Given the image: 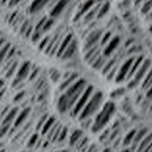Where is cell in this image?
I'll list each match as a JSON object with an SVG mask.
<instances>
[{"instance_id": "7a4b0ae2", "label": "cell", "mask_w": 152, "mask_h": 152, "mask_svg": "<svg viewBox=\"0 0 152 152\" xmlns=\"http://www.w3.org/2000/svg\"><path fill=\"white\" fill-rule=\"evenodd\" d=\"M103 101V94L101 91H94V93L91 95L90 100L88 101V103L85 104V107L83 108V110L81 111V114L78 115V121H82L84 119L88 118H92L94 117V115L100 110Z\"/></svg>"}, {"instance_id": "44dd1931", "label": "cell", "mask_w": 152, "mask_h": 152, "mask_svg": "<svg viewBox=\"0 0 152 152\" xmlns=\"http://www.w3.org/2000/svg\"><path fill=\"white\" fill-rule=\"evenodd\" d=\"M84 136V132L82 129H74L69 135V144L72 146H75L76 143Z\"/></svg>"}, {"instance_id": "3957f363", "label": "cell", "mask_w": 152, "mask_h": 152, "mask_svg": "<svg viewBox=\"0 0 152 152\" xmlns=\"http://www.w3.org/2000/svg\"><path fill=\"white\" fill-rule=\"evenodd\" d=\"M88 86V83L83 78H78L76 82H74L70 85L68 89L64 92V94L67 99V104H68V113L72 110V108L74 107L76 101L78 100V98L81 96L83 91Z\"/></svg>"}, {"instance_id": "52a82bcc", "label": "cell", "mask_w": 152, "mask_h": 152, "mask_svg": "<svg viewBox=\"0 0 152 152\" xmlns=\"http://www.w3.org/2000/svg\"><path fill=\"white\" fill-rule=\"evenodd\" d=\"M102 34H103V33H102L101 30H94V31L91 32L89 35L86 37V39H85L84 47H83L84 52H85L86 50H89L90 48H92V47H95V45H99V43H100V40H101Z\"/></svg>"}, {"instance_id": "484cf974", "label": "cell", "mask_w": 152, "mask_h": 152, "mask_svg": "<svg viewBox=\"0 0 152 152\" xmlns=\"http://www.w3.org/2000/svg\"><path fill=\"white\" fill-rule=\"evenodd\" d=\"M75 50H76V43L75 41H74V39H73V41L69 43V45L67 47V49L64 51V53L61 55V59H68L70 58L74 53H75Z\"/></svg>"}, {"instance_id": "30bf717a", "label": "cell", "mask_w": 152, "mask_h": 152, "mask_svg": "<svg viewBox=\"0 0 152 152\" xmlns=\"http://www.w3.org/2000/svg\"><path fill=\"white\" fill-rule=\"evenodd\" d=\"M119 42H121V38H119V37H114V38H111V40H110V41L108 42V45H106V48L103 49L102 56L109 57V56L117 49V47H118V45H119Z\"/></svg>"}, {"instance_id": "8fae6325", "label": "cell", "mask_w": 152, "mask_h": 152, "mask_svg": "<svg viewBox=\"0 0 152 152\" xmlns=\"http://www.w3.org/2000/svg\"><path fill=\"white\" fill-rule=\"evenodd\" d=\"M30 72H31V64L28 61L23 63L17 70V73H16V80L18 82H22L23 80H25L26 77L30 75Z\"/></svg>"}, {"instance_id": "d6a6232c", "label": "cell", "mask_w": 152, "mask_h": 152, "mask_svg": "<svg viewBox=\"0 0 152 152\" xmlns=\"http://www.w3.org/2000/svg\"><path fill=\"white\" fill-rule=\"evenodd\" d=\"M9 48H10V45L6 43V45H5L2 48H1V49H0V61H2V60L5 59L7 52H8V50H9Z\"/></svg>"}, {"instance_id": "8992f818", "label": "cell", "mask_w": 152, "mask_h": 152, "mask_svg": "<svg viewBox=\"0 0 152 152\" xmlns=\"http://www.w3.org/2000/svg\"><path fill=\"white\" fill-rule=\"evenodd\" d=\"M134 59H135V57L127 58L126 60L118 67L117 74L115 76V82L121 83L126 80L127 76H128V73H129V69H131V67H132V65H133Z\"/></svg>"}, {"instance_id": "bcb514c9", "label": "cell", "mask_w": 152, "mask_h": 152, "mask_svg": "<svg viewBox=\"0 0 152 152\" xmlns=\"http://www.w3.org/2000/svg\"><path fill=\"white\" fill-rule=\"evenodd\" d=\"M22 0H10V6H15V5H17V4H19Z\"/></svg>"}, {"instance_id": "ee69618b", "label": "cell", "mask_w": 152, "mask_h": 152, "mask_svg": "<svg viewBox=\"0 0 152 152\" xmlns=\"http://www.w3.org/2000/svg\"><path fill=\"white\" fill-rule=\"evenodd\" d=\"M145 91H146V92H145L146 99H152V84L145 90Z\"/></svg>"}, {"instance_id": "603a6c76", "label": "cell", "mask_w": 152, "mask_h": 152, "mask_svg": "<svg viewBox=\"0 0 152 152\" xmlns=\"http://www.w3.org/2000/svg\"><path fill=\"white\" fill-rule=\"evenodd\" d=\"M49 1L50 0H33L31 6H30V12L31 13H37L40 9H42Z\"/></svg>"}, {"instance_id": "816d5d0a", "label": "cell", "mask_w": 152, "mask_h": 152, "mask_svg": "<svg viewBox=\"0 0 152 152\" xmlns=\"http://www.w3.org/2000/svg\"><path fill=\"white\" fill-rule=\"evenodd\" d=\"M57 152H68L67 150H60V151H57Z\"/></svg>"}, {"instance_id": "7dc6e473", "label": "cell", "mask_w": 152, "mask_h": 152, "mask_svg": "<svg viewBox=\"0 0 152 152\" xmlns=\"http://www.w3.org/2000/svg\"><path fill=\"white\" fill-rule=\"evenodd\" d=\"M119 152H133V151H132V149H131V148H125V149L121 150Z\"/></svg>"}, {"instance_id": "7bdbcfd3", "label": "cell", "mask_w": 152, "mask_h": 152, "mask_svg": "<svg viewBox=\"0 0 152 152\" xmlns=\"http://www.w3.org/2000/svg\"><path fill=\"white\" fill-rule=\"evenodd\" d=\"M86 152H99V149H98V145L96 144H90Z\"/></svg>"}, {"instance_id": "9a60e30c", "label": "cell", "mask_w": 152, "mask_h": 152, "mask_svg": "<svg viewBox=\"0 0 152 152\" xmlns=\"http://www.w3.org/2000/svg\"><path fill=\"white\" fill-rule=\"evenodd\" d=\"M73 41V35H72V33H68V34H66L65 35V38L61 40V42L59 43L58 45V49L56 51V55H57L58 57H61V55L64 53V51L67 49V47L69 45V43Z\"/></svg>"}, {"instance_id": "6da1fadb", "label": "cell", "mask_w": 152, "mask_h": 152, "mask_svg": "<svg viewBox=\"0 0 152 152\" xmlns=\"http://www.w3.org/2000/svg\"><path fill=\"white\" fill-rule=\"evenodd\" d=\"M116 114V106L113 101H107L93 117V124L91 126L92 133H100L109 125L110 121Z\"/></svg>"}, {"instance_id": "ab89813d", "label": "cell", "mask_w": 152, "mask_h": 152, "mask_svg": "<svg viewBox=\"0 0 152 152\" xmlns=\"http://www.w3.org/2000/svg\"><path fill=\"white\" fill-rule=\"evenodd\" d=\"M38 134H33L31 136V139L28 140V146H33L35 143H37V141H38Z\"/></svg>"}, {"instance_id": "74e56055", "label": "cell", "mask_w": 152, "mask_h": 152, "mask_svg": "<svg viewBox=\"0 0 152 152\" xmlns=\"http://www.w3.org/2000/svg\"><path fill=\"white\" fill-rule=\"evenodd\" d=\"M52 25H53V20H52V19H47V20H45V25H43V28H42L43 33L47 32L48 30H50Z\"/></svg>"}, {"instance_id": "d4e9b609", "label": "cell", "mask_w": 152, "mask_h": 152, "mask_svg": "<svg viewBox=\"0 0 152 152\" xmlns=\"http://www.w3.org/2000/svg\"><path fill=\"white\" fill-rule=\"evenodd\" d=\"M136 131H137V129L133 128V129H131L129 132H127V134L125 135L124 140H123V146H125V148H129V146H131V144L133 143L134 137H135Z\"/></svg>"}, {"instance_id": "9c48e42d", "label": "cell", "mask_w": 152, "mask_h": 152, "mask_svg": "<svg viewBox=\"0 0 152 152\" xmlns=\"http://www.w3.org/2000/svg\"><path fill=\"white\" fill-rule=\"evenodd\" d=\"M100 55H101V50H100V45H95V47L90 48L89 50H86L84 52V60L89 65H91Z\"/></svg>"}, {"instance_id": "b9f144b4", "label": "cell", "mask_w": 152, "mask_h": 152, "mask_svg": "<svg viewBox=\"0 0 152 152\" xmlns=\"http://www.w3.org/2000/svg\"><path fill=\"white\" fill-rule=\"evenodd\" d=\"M151 7H152V0L146 1L145 4H144V6H143V8H142V12H143V13H146V12H148V9H150Z\"/></svg>"}, {"instance_id": "4dcf8cb0", "label": "cell", "mask_w": 152, "mask_h": 152, "mask_svg": "<svg viewBox=\"0 0 152 152\" xmlns=\"http://www.w3.org/2000/svg\"><path fill=\"white\" fill-rule=\"evenodd\" d=\"M125 92H126V90L124 89V88H118V89L114 90V91L111 92L110 96L114 98V99H116V98H121V95L125 94Z\"/></svg>"}, {"instance_id": "277c9868", "label": "cell", "mask_w": 152, "mask_h": 152, "mask_svg": "<svg viewBox=\"0 0 152 152\" xmlns=\"http://www.w3.org/2000/svg\"><path fill=\"white\" fill-rule=\"evenodd\" d=\"M94 88L92 85H89L85 88V90L83 91V93L81 94V96L78 98V100L76 101V103L74 104V107L72 108V110L69 111V114L72 117H78V115L81 114V111L83 110V108L85 107V104L88 103V101L90 100L91 95L94 93Z\"/></svg>"}, {"instance_id": "e575fe53", "label": "cell", "mask_w": 152, "mask_h": 152, "mask_svg": "<svg viewBox=\"0 0 152 152\" xmlns=\"http://www.w3.org/2000/svg\"><path fill=\"white\" fill-rule=\"evenodd\" d=\"M50 35H47V37H45V38L41 40V42L39 43V49L40 50H43L45 47L48 45V43H49V41H50Z\"/></svg>"}, {"instance_id": "ffe728a7", "label": "cell", "mask_w": 152, "mask_h": 152, "mask_svg": "<svg viewBox=\"0 0 152 152\" xmlns=\"http://www.w3.org/2000/svg\"><path fill=\"white\" fill-rule=\"evenodd\" d=\"M90 144H91V143H90V139L88 137V136L84 135L82 139L76 143V145L74 146V148H75L78 152H86V150H88V148H89Z\"/></svg>"}, {"instance_id": "f1b7e54d", "label": "cell", "mask_w": 152, "mask_h": 152, "mask_svg": "<svg viewBox=\"0 0 152 152\" xmlns=\"http://www.w3.org/2000/svg\"><path fill=\"white\" fill-rule=\"evenodd\" d=\"M109 8H110V4H109L108 1H106L104 4L100 5V6H99V9H98V14H96V17H98V18H101V17H103V16H104V15H106V14L108 13Z\"/></svg>"}, {"instance_id": "c3c4849f", "label": "cell", "mask_w": 152, "mask_h": 152, "mask_svg": "<svg viewBox=\"0 0 152 152\" xmlns=\"http://www.w3.org/2000/svg\"><path fill=\"white\" fill-rule=\"evenodd\" d=\"M5 43H6V42H5V39H2V38L0 39V49L4 47V45H5Z\"/></svg>"}, {"instance_id": "d6986e66", "label": "cell", "mask_w": 152, "mask_h": 152, "mask_svg": "<svg viewBox=\"0 0 152 152\" xmlns=\"http://www.w3.org/2000/svg\"><path fill=\"white\" fill-rule=\"evenodd\" d=\"M57 109L58 111L60 114H66L68 113V104H67V99L65 94H61L59 98H58V101H57Z\"/></svg>"}, {"instance_id": "f546056e", "label": "cell", "mask_w": 152, "mask_h": 152, "mask_svg": "<svg viewBox=\"0 0 152 152\" xmlns=\"http://www.w3.org/2000/svg\"><path fill=\"white\" fill-rule=\"evenodd\" d=\"M99 6L100 5H98V6H95L94 8L92 7L91 9H90L88 13L84 15V19L85 20H91V19H93L94 17H96V14H98V9H99Z\"/></svg>"}, {"instance_id": "681fc988", "label": "cell", "mask_w": 152, "mask_h": 152, "mask_svg": "<svg viewBox=\"0 0 152 152\" xmlns=\"http://www.w3.org/2000/svg\"><path fill=\"white\" fill-rule=\"evenodd\" d=\"M4 89V81L2 80H0V91Z\"/></svg>"}, {"instance_id": "83f0119b", "label": "cell", "mask_w": 152, "mask_h": 152, "mask_svg": "<svg viewBox=\"0 0 152 152\" xmlns=\"http://www.w3.org/2000/svg\"><path fill=\"white\" fill-rule=\"evenodd\" d=\"M116 61H117V58H111L110 60L106 61L104 66H103V68L101 69V73H102V74L107 75L108 73H109L110 70L113 69V67H114L115 65H116Z\"/></svg>"}, {"instance_id": "1f68e13d", "label": "cell", "mask_w": 152, "mask_h": 152, "mask_svg": "<svg viewBox=\"0 0 152 152\" xmlns=\"http://www.w3.org/2000/svg\"><path fill=\"white\" fill-rule=\"evenodd\" d=\"M111 40V33L110 32H107V33H103L101 37V40H100V45H108V42Z\"/></svg>"}, {"instance_id": "8d00e7d4", "label": "cell", "mask_w": 152, "mask_h": 152, "mask_svg": "<svg viewBox=\"0 0 152 152\" xmlns=\"http://www.w3.org/2000/svg\"><path fill=\"white\" fill-rule=\"evenodd\" d=\"M17 66H18V63H17V61L13 63V65H12V64L9 65V69H8V72H7V77H9V76L13 75L14 72H15L16 68H17Z\"/></svg>"}, {"instance_id": "2e32d148", "label": "cell", "mask_w": 152, "mask_h": 152, "mask_svg": "<svg viewBox=\"0 0 152 152\" xmlns=\"http://www.w3.org/2000/svg\"><path fill=\"white\" fill-rule=\"evenodd\" d=\"M143 60H144V57L143 56H139V57H135L133 61V65H132V67H131V69H129V73H128V76H127V81H129L132 77L134 76V74L136 73V70L140 68V66H141V64L143 63Z\"/></svg>"}, {"instance_id": "d590c367", "label": "cell", "mask_w": 152, "mask_h": 152, "mask_svg": "<svg viewBox=\"0 0 152 152\" xmlns=\"http://www.w3.org/2000/svg\"><path fill=\"white\" fill-rule=\"evenodd\" d=\"M67 133H68L67 128L66 127H61V129L59 132V135H58L57 137V141H64V140L66 139V136H67Z\"/></svg>"}, {"instance_id": "ba28073f", "label": "cell", "mask_w": 152, "mask_h": 152, "mask_svg": "<svg viewBox=\"0 0 152 152\" xmlns=\"http://www.w3.org/2000/svg\"><path fill=\"white\" fill-rule=\"evenodd\" d=\"M77 80H78V74L77 73H66L61 78V83L59 85V91L65 92Z\"/></svg>"}, {"instance_id": "5b68a950", "label": "cell", "mask_w": 152, "mask_h": 152, "mask_svg": "<svg viewBox=\"0 0 152 152\" xmlns=\"http://www.w3.org/2000/svg\"><path fill=\"white\" fill-rule=\"evenodd\" d=\"M151 65H152V63L150 59H144L143 63L141 64L140 68L136 70V73L134 74V76L128 81L127 88H128V89H134V88H136L141 82H143V80H144L145 75L148 74V72L150 69Z\"/></svg>"}, {"instance_id": "ac0fdd59", "label": "cell", "mask_w": 152, "mask_h": 152, "mask_svg": "<svg viewBox=\"0 0 152 152\" xmlns=\"http://www.w3.org/2000/svg\"><path fill=\"white\" fill-rule=\"evenodd\" d=\"M17 115H18V109H17V108H13V109L7 114V116L5 117V119H4V121H2V124H1V125L10 127L12 123L15 121V118H16V116H17Z\"/></svg>"}, {"instance_id": "f35d334b", "label": "cell", "mask_w": 152, "mask_h": 152, "mask_svg": "<svg viewBox=\"0 0 152 152\" xmlns=\"http://www.w3.org/2000/svg\"><path fill=\"white\" fill-rule=\"evenodd\" d=\"M59 78H60V73L57 72V70H52V72H51V80H52L53 82H57Z\"/></svg>"}, {"instance_id": "f5cc1de1", "label": "cell", "mask_w": 152, "mask_h": 152, "mask_svg": "<svg viewBox=\"0 0 152 152\" xmlns=\"http://www.w3.org/2000/svg\"><path fill=\"white\" fill-rule=\"evenodd\" d=\"M0 152H5V150H4V149H2V150H0Z\"/></svg>"}, {"instance_id": "7c38bea8", "label": "cell", "mask_w": 152, "mask_h": 152, "mask_svg": "<svg viewBox=\"0 0 152 152\" xmlns=\"http://www.w3.org/2000/svg\"><path fill=\"white\" fill-rule=\"evenodd\" d=\"M148 133H149V129L145 128V127H143V128H141L139 131H136L135 137H134V140H133V143L129 146V148L132 149V151H136V148H137V145L140 144V142L145 137Z\"/></svg>"}, {"instance_id": "4fadbf2b", "label": "cell", "mask_w": 152, "mask_h": 152, "mask_svg": "<svg viewBox=\"0 0 152 152\" xmlns=\"http://www.w3.org/2000/svg\"><path fill=\"white\" fill-rule=\"evenodd\" d=\"M69 2V0H58L55 4V6L52 7V9L50 10V16L51 17H57L60 14L63 13V10L65 9V7L67 6V4Z\"/></svg>"}, {"instance_id": "4316f807", "label": "cell", "mask_w": 152, "mask_h": 152, "mask_svg": "<svg viewBox=\"0 0 152 152\" xmlns=\"http://www.w3.org/2000/svg\"><path fill=\"white\" fill-rule=\"evenodd\" d=\"M106 61H107L106 57H104V56H102V55H100V56L96 58L93 63L90 65V66L95 70H101L102 68H103V66H104Z\"/></svg>"}, {"instance_id": "e0dca14e", "label": "cell", "mask_w": 152, "mask_h": 152, "mask_svg": "<svg viewBox=\"0 0 152 152\" xmlns=\"http://www.w3.org/2000/svg\"><path fill=\"white\" fill-rule=\"evenodd\" d=\"M30 110H31L30 108H26V109H24V110H22V111L16 116V118H15V121H14V126L15 127L20 126V125L26 121L27 116H28V114H30Z\"/></svg>"}, {"instance_id": "836d02e7", "label": "cell", "mask_w": 152, "mask_h": 152, "mask_svg": "<svg viewBox=\"0 0 152 152\" xmlns=\"http://www.w3.org/2000/svg\"><path fill=\"white\" fill-rule=\"evenodd\" d=\"M92 124H93V117L92 118H88V119H84V121H81V125L85 129H91Z\"/></svg>"}, {"instance_id": "7402d4cb", "label": "cell", "mask_w": 152, "mask_h": 152, "mask_svg": "<svg viewBox=\"0 0 152 152\" xmlns=\"http://www.w3.org/2000/svg\"><path fill=\"white\" fill-rule=\"evenodd\" d=\"M151 142H152V132L151 133L149 132V133L146 134L145 137L140 142V144L137 145V148H136V152H143L148 146L150 145Z\"/></svg>"}, {"instance_id": "f907efd6", "label": "cell", "mask_w": 152, "mask_h": 152, "mask_svg": "<svg viewBox=\"0 0 152 152\" xmlns=\"http://www.w3.org/2000/svg\"><path fill=\"white\" fill-rule=\"evenodd\" d=\"M4 93H5V89H2L1 91H0V99L2 98V95H4Z\"/></svg>"}, {"instance_id": "f6af8a7d", "label": "cell", "mask_w": 152, "mask_h": 152, "mask_svg": "<svg viewBox=\"0 0 152 152\" xmlns=\"http://www.w3.org/2000/svg\"><path fill=\"white\" fill-rule=\"evenodd\" d=\"M38 73H39V69L37 68V69H34L33 72H32V74H31V76H30V80H34L35 77H37V75H38Z\"/></svg>"}, {"instance_id": "cb8c5ba5", "label": "cell", "mask_w": 152, "mask_h": 152, "mask_svg": "<svg viewBox=\"0 0 152 152\" xmlns=\"http://www.w3.org/2000/svg\"><path fill=\"white\" fill-rule=\"evenodd\" d=\"M55 124H56V119L53 117H48L47 121H45V124L41 127V134L42 135H47V134L49 133V131L53 127Z\"/></svg>"}, {"instance_id": "5bb4252c", "label": "cell", "mask_w": 152, "mask_h": 152, "mask_svg": "<svg viewBox=\"0 0 152 152\" xmlns=\"http://www.w3.org/2000/svg\"><path fill=\"white\" fill-rule=\"evenodd\" d=\"M95 4V0H86V1H84L82 4V6L80 7V10H78V13L75 15V17H74V20H77L78 18H81L82 16H84L85 14L89 12L90 9L92 8V7L94 6Z\"/></svg>"}, {"instance_id": "60d3db41", "label": "cell", "mask_w": 152, "mask_h": 152, "mask_svg": "<svg viewBox=\"0 0 152 152\" xmlns=\"http://www.w3.org/2000/svg\"><path fill=\"white\" fill-rule=\"evenodd\" d=\"M24 95H25V92H24V91H20V92H18L17 94L14 96V101L17 102V101H19V100H22V99L24 98Z\"/></svg>"}]
</instances>
